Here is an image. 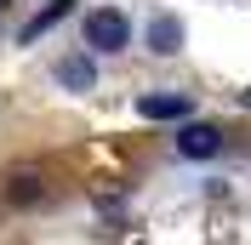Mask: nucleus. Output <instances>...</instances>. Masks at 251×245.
Instances as JSON below:
<instances>
[{
  "label": "nucleus",
  "mask_w": 251,
  "mask_h": 245,
  "mask_svg": "<svg viewBox=\"0 0 251 245\" xmlns=\"http://www.w3.org/2000/svg\"><path fill=\"white\" fill-rule=\"evenodd\" d=\"M86 46H92V51H126V46H131V17H126L120 6L86 12Z\"/></svg>",
  "instance_id": "f257e3e1"
},
{
  "label": "nucleus",
  "mask_w": 251,
  "mask_h": 245,
  "mask_svg": "<svg viewBox=\"0 0 251 245\" xmlns=\"http://www.w3.org/2000/svg\"><path fill=\"white\" fill-rule=\"evenodd\" d=\"M177 154L183 160H211V154H223V131L211 120H188L177 131Z\"/></svg>",
  "instance_id": "f03ea898"
},
{
  "label": "nucleus",
  "mask_w": 251,
  "mask_h": 245,
  "mask_svg": "<svg viewBox=\"0 0 251 245\" xmlns=\"http://www.w3.org/2000/svg\"><path fill=\"white\" fill-rule=\"evenodd\" d=\"M137 114L143 120H188L194 97L188 92H149V97H137Z\"/></svg>",
  "instance_id": "7ed1b4c3"
},
{
  "label": "nucleus",
  "mask_w": 251,
  "mask_h": 245,
  "mask_svg": "<svg viewBox=\"0 0 251 245\" xmlns=\"http://www.w3.org/2000/svg\"><path fill=\"white\" fill-rule=\"evenodd\" d=\"M51 74H57V86H69V92H92V86H97V63L86 57V51H69Z\"/></svg>",
  "instance_id": "20e7f679"
},
{
  "label": "nucleus",
  "mask_w": 251,
  "mask_h": 245,
  "mask_svg": "<svg viewBox=\"0 0 251 245\" xmlns=\"http://www.w3.org/2000/svg\"><path fill=\"white\" fill-rule=\"evenodd\" d=\"M143 40H149V51H154V57H172V51H183V23H177L172 12H160L154 23H149V34H143Z\"/></svg>",
  "instance_id": "39448f33"
},
{
  "label": "nucleus",
  "mask_w": 251,
  "mask_h": 245,
  "mask_svg": "<svg viewBox=\"0 0 251 245\" xmlns=\"http://www.w3.org/2000/svg\"><path fill=\"white\" fill-rule=\"evenodd\" d=\"M69 12H75V0H51L46 12H34L29 23L17 29V46H34V40H40V34H46V29H57V23H63V17H69Z\"/></svg>",
  "instance_id": "423d86ee"
},
{
  "label": "nucleus",
  "mask_w": 251,
  "mask_h": 245,
  "mask_svg": "<svg viewBox=\"0 0 251 245\" xmlns=\"http://www.w3.org/2000/svg\"><path fill=\"white\" fill-rule=\"evenodd\" d=\"M40 194H46V177H34V171H17L12 183H6V199L12 205H34Z\"/></svg>",
  "instance_id": "0eeeda50"
},
{
  "label": "nucleus",
  "mask_w": 251,
  "mask_h": 245,
  "mask_svg": "<svg viewBox=\"0 0 251 245\" xmlns=\"http://www.w3.org/2000/svg\"><path fill=\"white\" fill-rule=\"evenodd\" d=\"M6 6H12V0H0V12H6Z\"/></svg>",
  "instance_id": "6e6552de"
},
{
  "label": "nucleus",
  "mask_w": 251,
  "mask_h": 245,
  "mask_svg": "<svg viewBox=\"0 0 251 245\" xmlns=\"http://www.w3.org/2000/svg\"><path fill=\"white\" fill-rule=\"evenodd\" d=\"M246 108H251V92H246Z\"/></svg>",
  "instance_id": "1a4fd4ad"
}]
</instances>
